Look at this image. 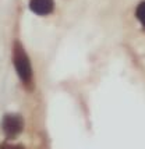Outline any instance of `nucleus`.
Wrapping results in <instances>:
<instances>
[{"label": "nucleus", "mask_w": 145, "mask_h": 149, "mask_svg": "<svg viewBox=\"0 0 145 149\" xmlns=\"http://www.w3.org/2000/svg\"><path fill=\"white\" fill-rule=\"evenodd\" d=\"M13 63L15 67V71L18 72V77L22 81V84L26 88L32 85V67H31V61L26 56L24 47L21 46L18 40H15L13 47Z\"/></svg>", "instance_id": "f257e3e1"}, {"label": "nucleus", "mask_w": 145, "mask_h": 149, "mask_svg": "<svg viewBox=\"0 0 145 149\" xmlns=\"http://www.w3.org/2000/svg\"><path fill=\"white\" fill-rule=\"evenodd\" d=\"M1 128L8 138H15L24 130V118L20 114H6L1 121Z\"/></svg>", "instance_id": "f03ea898"}, {"label": "nucleus", "mask_w": 145, "mask_h": 149, "mask_svg": "<svg viewBox=\"0 0 145 149\" xmlns=\"http://www.w3.org/2000/svg\"><path fill=\"white\" fill-rule=\"evenodd\" d=\"M29 8L31 11L38 15H47L54 8L53 0H29Z\"/></svg>", "instance_id": "7ed1b4c3"}, {"label": "nucleus", "mask_w": 145, "mask_h": 149, "mask_svg": "<svg viewBox=\"0 0 145 149\" xmlns=\"http://www.w3.org/2000/svg\"><path fill=\"white\" fill-rule=\"evenodd\" d=\"M135 15L138 21L145 26V1H141L138 6H137V10H135Z\"/></svg>", "instance_id": "20e7f679"}, {"label": "nucleus", "mask_w": 145, "mask_h": 149, "mask_svg": "<svg viewBox=\"0 0 145 149\" xmlns=\"http://www.w3.org/2000/svg\"><path fill=\"white\" fill-rule=\"evenodd\" d=\"M0 149H25L20 143H11V142H1Z\"/></svg>", "instance_id": "39448f33"}]
</instances>
